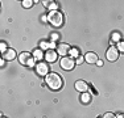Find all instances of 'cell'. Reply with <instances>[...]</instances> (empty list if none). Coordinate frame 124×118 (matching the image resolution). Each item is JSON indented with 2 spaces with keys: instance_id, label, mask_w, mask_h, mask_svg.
Wrapping results in <instances>:
<instances>
[{
  "instance_id": "4fadbf2b",
  "label": "cell",
  "mask_w": 124,
  "mask_h": 118,
  "mask_svg": "<svg viewBox=\"0 0 124 118\" xmlns=\"http://www.w3.org/2000/svg\"><path fill=\"white\" fill-rule=\"evenodd\" d=\"M33 57H34V59H38V60H41V59L42 58H45V55L42 54V51H41V50H34L33 51Z\"/></svg>"
},
{
  "instance_id": "5bb4252c",
  "label": "cell",
  "mask_w": 124,
  "mask_h": 118,
  "mask_svg": "<svg viewBox=\"0 0 124 118\" xmlns=\"http://www.w3.org/2000/svg\"><path fill=\"white\" fill-rule=\"evenodd\" d=\"M41 49H52V47H54L52 42H46V41H44V42H41Z\"/></svg>"
},
{
  "instance_id": "44dd1931",
  "label": "cell",
  "mask_w": 124,
  "mask_h": 118,
  "mask_svg": "<svg viewBox=\"0 0 124 118\" xmlns=\"http://www.w3.org/2000/svg\"><path fill=\"white\" fill-rule=\"evenodd\" d=\"M83 60H85V59L82 58V55H79V57L77 58V63H78V64H82V63H83Z\"/></svg>"
},
{
  "instance_id": "d6986e66",
  "label": "cell",
  "mask_w": 124,
  "mask_h": 118,
  "mask_svg": "<svg viewBox=\"0 0 124 118\" xmlns=\"http://www.w3.org/2000/svg\"><path fill=\"white\" fill-rule=\"evenodd\" d=\"M103 118H116V116H114V113H106Z\"/></svg>"
},
{
  "instance_id": "cb8c5ba5",
  "label": "cell",
  "mask_w": 124,
  "mask_h": 118,
  "mask_svg": "<svg viewBox=\"0 0 124 118\" xmlns=\"http://www.w3.org/2000/svg\"><path fill=\"white\" fill-rule=\"evenodd\" d=\"M116 118H123V114H119V116H116Z\"/></svg>"
},
{
  "instance_id": "30bf717a",
  "label": "cell",
  "mask_w": 124,
  "mask_h": 118,
  "mask_svg": "<svg viewBox=\"0 0 124 118\" xmlns=\"http://www.w3.org/2000/svg\"><path fill=\"white\" fill-rule=\"evenodd\" d=\"M85 60L91 64V63H96L99 59H98V55H96L95 52H87V54L85 55Z\"/></svg>"
},
{
  "instance_id": "8fae6325",
  "label": "cell",
  "mask_w": 124,
  "mask_h": 118,
  "mask_svg": "<svg viewBox=\"0 0 124 118\" xmlns=\"http://www.w3.org/2000/svg\"><path fill=\"white\" fill-rule=\"evenodd\" d=\"M15 58H16V51L13 49H8L3 54V59H5V60H13Z\"/></svg>"
},
{
  "instance_id": "d4e9b609",
  "label": "cell",
  "mask_w": 124,
  "mask_h": 118,
  "mask_svg": "<svg viewBox=\"0 0 124 118\" xmlns=\"http://www.w3.org/2000/svg\"><path fill=\"white\" fill-rule=\"evenodd\" d=\"M123 118H124V114H123Z\"/></svg>"
},
{
  "instance_id": "5b68a950",
  "label": "cell",
  "mask_w": 124,
  "mask_h": 118,
  "mask_svg": "<svg viewBox=\"0 0 124 118\" xmlns=\"http://www.w3.org/2000/svg\"><path fill=\"white\" fill-rule=\"evenodd\" d=\"M36 72L40 76H46L49 73V66H48V63L38 62V63L36 64Z\"/></svg>"
},
{
  "instance_id": "7c38bea8",
  "label": "cell",
  "mask_w": 124,
  "mask_h": 118,
  "mask_svg": "<svg viewBox=\"0 0 124 118\" xmlns=\"http://www.w3.org/2000/svg\"><path fill=\"white\" fill-rule=\"evenodd\" d=\"M91 100H93V97H91V94H88L87 92H85L81 97V101L83 102V104H90Z\"/></svg>"
},
{
  "instance_id": "9a60e30c",
  "label": "cell",
  "mask_w": 124,
  "mask_h": 118,
  "mask_svg": "<svg viewBox=\"0 0 124 118\" xmlns=\"http://www.w3.org/2000/svg\"><path fill=\"white\" fill-rule=\"evenodd\" d=\"M32 5H33V1H32V0H24V1H23V7L24 8H31Z\"/></svg>"
},
{
  "instance_id": "603a6c76",
  "label": "cell",
  "mask_w": 124,
  "mask_h": 118,
  "mask_svg": "<svg viewBox=\"0 0 124 118\" xmlns=\"http://www.w3.org/2000/svg\"><path fill=\"white\" fill-rule=\"evenodd\" d=\"M96 64H98V66H103V62L102 60H98V62H96Z\"/></svg>"
},
{
  "instance_id": "277c9868",
  "label": "cell",
  "mask_w": 124,
  "mask_h": 118,
  "mask_svg": "<svg viewBox=\"0 0 124 118\" xmlns=\"http://www.w3.org/2000/svg\"><path fill=\"white\" fill-rule=\"evenodd\" d=\"M60 66H61V68H63L65 71H71L75 66V62H74V59L70 58V57H63L60 62Z\"/></svg>"
},
{
  "instance_id": "ac0fdd59",
  "label": "cell",
  "mask_w": 124,
  "mask_h": 118,
  "mask_svg": "<svg viewBox=\"0 0 124 118\" xmlns=\"http://www.w3.org/2000/svg\"><path fill=\"white\" fill-rule=\"evenodd\" d=\"M70 52L73 54V55H71V58H73V57H74V58H78V57H79V55H78V50H77V49H73Z\"/></svg>"
},
{
  "instance_id": "52a82bcc",
  "label": "cell",
  "mask_w": 124,
  "mask_h": 118,
  "mask_svg": "<svg viewBox=\"0 0 124 118\" xmlns=\"http://www.w3.org/2000/svg\"><path fill=\"white\" fill-rule=\"evenodd\" d=\"M70 51H71V47L67 45V43H61V45L57 46V54L58 55H63V57H66Z\"/></svg>"
},
{
  "instance_id": "6da1fadb",
  "label": "cell",
  "mask_w": 124,
  "mask_h": 118,
  "mask_svg": "<svg viewBox=\"0 0 124 118\" xmlns=\"http://www.w3.org/2000/svg\"><path fill=\"white\" fill-rule=\"evenodd\" d=\"M45 83L49 85L50 89L53 91H58L62 88V79L58 73L55 72H50L45 76Z\"/></svg>"
},
{
  "instance_id": "ba28073f",
  "label": "cell",
  "mask_w": 124,
  "mask_h": 118,
  "mask_svg": "<svg viewBox=\"0 0 124 118\" xmlns=\"http://www.w3.org/2000/svg\"><path fill=\"white\" fill-rule=\"evenodd\" d=\"M75 89L85 93V92H87V89H88V84L85 80H78V81H75Z\"/></svg>"
},
{
  "instance_id": "ffe728a7",
  "label": "cell",
  "mask_w": 124,
  "mask_h": 118,
  "mask_svg": "<svg viewBox=\"0 0 124 118\" xmlns=\"http://www.w3.org/2000/svg\"><path fill=\"white\" fill-rule=\"evenodd\" d=\"M7 45H5V42H1V54H4L5 51H7Z\"/></svg>"
},
{
  "instance_id": "e0dca14e",
  "label": "cell",
  "mask_w": 124,
  "mask_h": 118,
  "mask_svg": "<svg viewBox=\"0 0 124 118\" xmlns=\"http://www.w3.org/2000/svg\"><path fill=\"white\" fill-rule=\"evenodd\" d=\"M117 49H119L120 51H123V52H124V41H122V42L117 43Z\"/></svg>"
},
{
  "instance_id": "3957f363",
  "label": "cell",
  "mask_w": 124,
  "mask_h": 118,
  "mask_svg": "<svg viewBox=\"0 0 124 118\" xmlns=\"http://www.w3.org/2000/svg\"><path fill=\"white\" fill-rule=\"evenodd\" d=\"M19 62L23 64V66L33 67L34 57H33V54H29V52H21V54L19 55Z\"/></svg>"
},
{
  "instance_id": "2e32d148",
  "label": "cell",
  "mask_w": 124,
  "mask_h": 118,
  "mask_svg": "<svg viewBox=\"0 0 124 118\" xmlns=\"http://www.w3.org/2000/svg\"><path fill=\"white\" fill-rule=\"evenodd\" d=\"M49 8L52 11H57V4H55L54 1H50V4H49Z\"/></svg>"
},
{
  "instance_id": "8992f818",
  "label": "cell",
  "mask_w": 124,
  "mask_h": 118,
  "mask_svg": "<svg viewBox=\"0 0 124 118\" xmlns=\"http://www.w3.org/2000/svg\"><path fill=\"white\" fill-rule=\"evenodd\" d=\"M117 58H119V51H117V49L114 46H111L110 49L107 50V59L110 62H115Z\"/></svg>"
},
{
  "instance_id": "7a4b0ae2",
  "label": "cell",
  "mask_w": 124,
  "mask_h": 118,
  "mask_svg": "<svg viewBox=\"0 0 124 118\" xmlns=\"http://www.w3.org/2000/svg\"><path fill=\"white\" fill-rule=\"evenodd\" d=\"M48 21L54 26H61L63 24V14L58 11H50L48 14Z\"/></svg>"
},
{
  "instance_id": "9c48e42d",
  "label": "cell",
  "mask_w": 124,
  "mask_h": 118,
  "mask_svg": "<svg viewBox=\"0 0 124 118\" xmlns=\"http://www.w3.org/2000/svg\"><path fill=\"white\" fill-rule=\"evenodd\" d=\"M57 52L55 51H53V50H49V51H46V54H45V59H46V62L48 63H53V62H55L57 60Z\"/></svg>"
},
{
  "instance_id": "7402d4cb",
  "label": "cell",
  "mask_w": 124,
  "mask_h": 118,
  "mask_svg": "<svg viewBox=\"0 0 124 118\" xmlns=\"http://www.w3.org/2000/svg\"><path fill=\"white\" fill-rule=\"evenodd\" d=\"M119 38H120V34H117V33H114V34H112V39H114V41H117Z\"/></svg>"
}]
</instances>
